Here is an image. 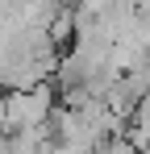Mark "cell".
<instances>
[{"label":"cell","instance_id":"obj_1","mask_svg":"<svg viewBox=\"0 0 150 154\" xmlns=\"http://www.w3.org/2000/svg\"><path fill=\"white\" fill-rule=\"evenodd\" d=\"M0 108H4V129L8 133L38 129V125H46L50 108H54V88H50L46 79L33 83V88H13V96H4Z\"/></svg>","mask_w":150,"mask_h":154},{"label":"cell","instance_id":"obj_2","mask_svg":"<svg viewBox=\"0 0 150 154\" xmlns=\"http://www.w3.org/2000/svg\"><path fill=\"white\" fill-rule=\"evenodd\" d=\"M138 150H146L150 146V92L146 96H138V104H133V112H129V133H125Z\"/></svg>","mask_w":150,"mask_h":154},{"label":"cell","instance_id":"obj_3","mask_svg":"<svg viewBox=\"0 0 150 154\" xmlns=\"http://www.w3.org/2000/svg\"><path fill=\"white\" fill-rule=\"evenodd\" d=\"M92 154H142L125 133H113V137H104V142H96L92 146Z\"/></svg>","mask_w":150,"mask_h":154}]
</instances>
